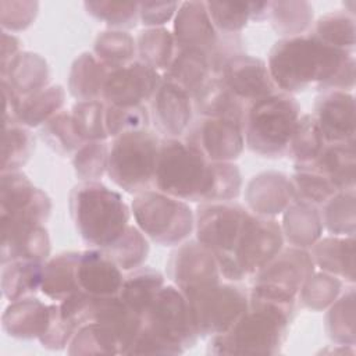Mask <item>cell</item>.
<instances>
[{
  "mask_svg": "<svg viewBox=\"0 0 356 356\" xmlns=\"http://www.w3.org/2000/svg\"><path fill=\"white\" fill-rule=\"evenodd\" d=\"M281 229L289 246L310 249L321 238L324 229L320 210L312 203L295 200L282 213Z\"/></svg>",
  "mask_w": 356,
  "mask_h": 356,
  "instance_id": "f546056e",
  "label": "cell"
},
{
  "mask_svg": "<svg viewBox=\"0 0 356 356\" xmlns=\"http://www.w3.org/2000/svg\"><path fill=\"white\" fill-rule=\"evenodd\" d=\"M295 165L320 172L328 178L339 192L355 189V142L325 143L313 161Z\"/></svg>",
  "mask_w": 356,
  "mask_h": 356,
  "instance_id": "83f0119b",
  "label": "cell"
},
{
  "mask_svg": "<svg viewBox=\"0 0 356 356\" xmlns=\"http://www.w3.org/2000/svg\"><path fill=\"white\" fill-rule=\"evenodd\" d=\"M131 213L146 238L163 246H178L195 229V214L189 204L157 189L135 195Z\"/></svg>",
  "mask_w": 356,
  "mask_h": 356,
  "instance_id": "ba28073f",
  "label": "cell"
},
{
  "mask_svg": "<svg viewBox=\"0 0 356 356\" xmlns=\"http://www.w3.org/2000/svg\"><path fill=\"white\" fill-rule=\"evenodd\" d=\"M92 53L111 71L135 60L136 40L127 31L108 29L96 36Z\"/></svg>",
  "mask_w": 356,
  "mask_h": 356,
  "instance_id": "f35d334b",
  "label": "cell"
},
{
  "mask_svg": "<svg viewBox=\"0 0 356 356\" xmlns=\"http://www.w3.org/2000/svg\"><path fill=\"white\" fill-rule=\"evenodd\" d=\"M64 100V88L61 85H50L36 93L22 97L15 108L11 122L26 128L42 127L46 121L63 110Z\"/></svg>",
  "mask_w": 356,
  "mask_h": 356,
  "instance_id": "d6a6232c",
  "label": "cell"
},
{
  "mask_svg": "<svg viewBox=\"0 0 356 356\" xmlns=\"http://www.w3.org/2000/svg\"><path fill=\"white\" fill-rule=\"evenodd\" d=\"M39 11L38 1H1L0 22L3 31L18 32L32 25Z\"/></svg>",
  "mask_w": 356,
  "mask_h": 356,
  "instance_id": "9f6ffc18",
  "label": "cell"
},
{
  "mask_svg": "<svg viewBox=\"0 0 356 356\" xmlns=\"http://www.w3.org/2000/svg\"><path fill=\"white\" fill-rule=\"evenodd\" d=\"M124 275V271L103 250L89 248L79 252L76 264L79 291L95 298L115 296L121 289Z\"/></svg>",
  "mask_w": 356,
  "mask_h": 356,
  "instance_id": "44dd1931",
  "label": "cell"
},
{
  "mask_svg": "<svg viewBox=\"0 0 356 356\" xmlns=\"http://www.w3.org/2000/svg\"><path fill=\"white\" fill-rule=\"evenodd\" d=\"M125 273L142 267L149 254V242L146 235L129 224L121 238L110 248L103 250Z\"/></svg>",
  "mask_w": 356,
  "mask_h": 356,
  "instance_id": "7dc6e473",
  "label": "cell"
},
{
  "mask_svg": "<svg viewBox=\"0 0 356 356\" xmlns=\"http://www.w3.org/2000/svg\"><path fill=\"white\" fill-rule=\"evenodd\" d=\"M35 150V138L29 128L15 122L4 124L3 149H1V172L19 171Z\"/></svg>",
  "mask_w": 356,
  "mask_h": 356,
  "instance_id": "7bdbcfd3",
  "label": "cell"
},
{
  "mask_svg": "<svg viewBox=\"0 0 356 356\" xmlns=\"http://www.w3.org/2000/svg\"><path fill=\"white\" fill-rule=\"evenodd\" d=\"M325 331L337 345H355V289L349 286L328 307Z\"/></svg>",
  "mask_w": 356,
  "mask_h": 356,
  "instance_id": "b9f144b4",
  "label": "cell"
},
{
  "mask_svg": "<svg viewBox=\"0 0 356 356\" xmlns=\"http://www.w3.org/2000/svg\"><path fill=\"white\" fill-rule=\"evenodd\" d=\"M143 327L159 338L171 352L179 355L197 341L189 303L175 285H164L143 316Z\"/></svg>",
  "mask_w": 356,
  "mask_h": 356,
  "instance_id": "30bf717a",
  "label": "cell"
},
{
  "mask_svg": "<svg viewBox=\"0 0 356 356\" xmlns=\"http://www.w3.org/2000/svg\"><path fill=\"white\" fill-rule=\"evenodd\" d=\"M218 76L225 86L246 106L278 92L267 63L259 57L239 53L221 67Z\"/></svg>",
  "mask_w": 356,
  "mask_h": 356,
  "instance_id": "9a60e30c",
  "label": "cell"
},
{
  "mask_svg": "<svg viewBox=\"0 0 356 356\" xmlns=\"http://www.w3.org/2000/svg\"><path fill=\"white\" fill-rule=\"evenodd\" d=\"M161 138L147 129L113 138L108 149L107 175L122 191L138 195L154 189Z\"/></svg>",
  "mask_w": 356,
  "mask_h": 356,
  "instance_id": "8992f818",
  "label": "cell"
},
{
  "mask_svg": "<svg viewBox=\"0 0 356 356\" xmlns=\"http://www.w3.org/2000/svg\"><path fill=\"white\" fill-rule=\"evenodd\" d=\"M110 70L92 51L79 54L70 70L68 92L76 102L102 100V92Z\"/></svg>",
  "mask_w": 356,
  "mask_h": 356,
  "instance_id": "4dcf8cb0",
  "label": "cell"
},
{
  "mask_svg": "<svg viewBox=\"0 0 356 356\" xmlns=\"http://www.w3.org/2000/svg\"><path fill=\"white\" fill-rule=\"evenodd\" d=\"M193 110L204 118H227L243 125L246 104L218 78H211L192 96Z\"/></svg>",
  "mask_w": 356,
  "mask_h": 356,
  "instance_id": "484cf974",
  "label": "cell"
},
{
  "mask_svg": "<svg viewBox=\"0 0 356 356\" xmlns=\"http://www.w3.org/2000/svg\"><path fill=\"white\" fill-rule=\"evenodd\" d=\"M242 177L234 163L209 161L184 138H163L154 189L184 202H231L241 193Z\"/></svg>",
  "mask_w": 356,
  "mask_h": 356,
  "instance_id": "7a4b0ae2",
  "label": "cell"
},
{
  "mask_svg": "<svg viewBox=\"0 0 356 356\" xmlns=\"http://www.w3.org/2000/svg\"><path fill=\"white\" fill-rule=\"evenodd\" d=\"M136 56L138 60L163 74L172 61L177 43L167 28H146L138 33Z\"/></svg>",
  "mask_w": 356,
  "mask_h": 356,
  "instance_id": "d590c367",
  "label": "cell"
},
{
  "mask_svg": "<svg viewBox=\"0 0 356 356\" xmlns=\"http://www.w3.org/2000/svg\"><path fill=\"white\" fill-rule=\"evenodd\" d=\"M165 285L164 275L147 266L138 267L124 275L120 299L139 316H145L157 292Z\"/></svg>",
  "mask_w": 356,
  "mask_h": 356,
  "instance_id": "1f68e13d",
  "label": "cell"
},
{
  "mask_svg": "<svg viewBox=\"0 0 356 356\" xmlns=\"http://www.w3.org/2000/svg\"><path fill=\"white\" fill-rule=\"evenodd\" d=\"M43 142L61 156L74 154L85 142L78 136L71 111L61 110L40 127Z\"/></svg>",
  "mask_w": 356,
  "mask_h": 356,
  "instance_id": "681fc988",
  "label": "cell"
},
{
  "mask_svg": "<svg viewBox=\"0 0 356 356\" xmlns=\"http://www.w3.org/2000/svg\"><path fill=\"white\" fill-rule=\"evenodd\" d=\"M355 235L320 238L312 248L310 256L316 267L341 278L343 282H355Z\"/></svg>",
  "mask_w": 356,
  "mask_h": 356,
  "instance_id": "4316f807",
  "label": "cell"
},
{
  "mask_svg": "<svg viewBox=\"0 0 356 356\" xmlns=\"http://www.w3.org/2000/svg\"><path fill=\"white\" fill-rule=\"evenodd\" d=\"M150 120L164 138H184L193 122L192 96L179 86L163 81L150 100Z\"/></svg>",
  "mask_w": 356,
  "mask_h": 356,
  "instance_id": "2e32d148",
  "label": "cell"
},
{
  "mask_svg": "<svg viewBox=\"0 0 356 356\" xmlns=\"http://www.w3.org/2000/svg\"><path fill=\"white\" fill-rule=\"evenodd\" d=\"M172 36L177 47H191L204 51L209 58L220 44L221 33L216 29L206 1H184L174 17Z\"/></svg>",
  "mask_w": 356,
  "mask_h": 356,
  "instance_id": "ac0fdd59",
  "label": "cell"
},
{
  "mask_svg": "<svg viewBox=\"0 0 356 356\" xmlns=\"http://www.w3.org/2000/svg\"><path fill=\"white\" fill-rule=\"evenodd\" d=\"M188 299L197 337L222 334L249 306V292L235 284H210L182 291Z\"/></svg>",
  "mask_w": 356,
  "mask_h": 356,
  "instance_id": "9c48e42d",
  "label": "cell"
},
{
  "mask_svg": "<svg viewBox=\"0 0 356 356\" xmlns=\"http://www.w3.org/2000/svg\"><path fill=\"white\" fill-rule=\"evenodd\" d=\"M167 274L181 291L217 284L221 278L214 253L197 239L185 241L171 252Z\"/></svg>",
  "mask_w": 356,
  "mask_h": 356,
  "instance_id": "5bb4252c",
  "label": "cell"
},
{
  "mask_svg": "<svg viewBox=\"0 0 356 356\" xmlns=\"http://www.w3.org/2000/svg\"><path fill=\"white\" fill-rule=\"evenodd\" d=\"M68 206L81 239L95 249L110 248L131 224L132 213L122 196L99 181L75 185Z\"/></svg>",
  "mask_w": 356,
  "mask_h": 356,
  "instance_id": "277c9868",
  "label": "cell"
},
{
  "mask_svg": "<svg viewBox=\"0 0 356 356\" xmlns=\"http://www.w3.org/2000/svg\"><path fill=\"white\" fill-rule=\"evenodd\" d=\"M110 145L106 140L85 142L74 154L72 165L81 182L99 181L107 172Z\"/></svg>",
  "mask_w": 356,
  "mask_h": 356,
  "instance_id": "f5cc1de1",
  "label": "cell"
},
{
  "mask_svg": "<svg viewBox=\"0 0 356 356\" xmlns=\"http://www.w3.org/2000/svg\"><path fill=\"white\" fill-rule=\"evenodd\" d=\"M150 111L147 106L118 107L106 104V131L108 138H115L125 132L147 129Z\"/></svg>",
  "mask_w": 356,
  "mask_h": 356,
  "instance_id": "11a10c76",
  "label": "cell"
},
{
  "mask_svg": "<svg viewBox=\"0 0 356 356\" xmlns=\"http://www.w3.org/2000/svg\"><path fill=\"white\" fill-rule=\"evenodd\" d=\"M51 303L47 305L36 296L22 298L6 307L1 316L3 330L18 339H39L50 323Z\"/></svg>",
  "mask_w": 356,
  "mask_h": 356,
  "instance_id": "cb8c5ba5",
  "label": "cell"
},
{
  "mask_svg": "<svg viewBox=\"0 0 356 356\" xmlns=\"http://www.w3.org/2000/svg\"><path fill=\"white\" fill-rule=\"evenodd\" d=\"M325 143L355 142V97L352 92L325 90L312 113Z\"/></svg>",
  "mask_w": 356,
  "mask_h": 356,
  "instance_id": "e0dca14e",
  "label": "cell"
},
{
  "mask_svg": "<svg viewBox=\"0 0 356 356\" xmlns=\"http://www.w3.org/2000/svg\"><path fill=\"white\" fill-rule=\"evenodd\" d=\"M250 21H264L268 18L270 1H249Z\"/></svg>",
  "mask_w": 356,
  "mask_h": 356,
  "instance_id": "94428289",
  "label": "cell"
},
{
  "mask_svg": "<svg viewBox=\"0 0 356 356\" xmlns=\"http://www.w3.org/2000/svg\"><path fill=\"white\" fill-rule=\"evenodd\" d=\"M314 263L307 249L282 248L254 277L253 282L274 285L298 299L299 289L314 273Z\"/></svg>",
  "mask_w": 356,
  "mask_h": 356,
  "instance_id": "ffe728a7",
  "label": "cell"
},
{
  "mask_svg": "<svg viewBox=\"0 0 356 356\" xmlns=\"http://www.w3.org/2000/svg\"><path fill=\"white\" fill-rule=\"evenodd\" d=\"M324 146L325 140L314 117L312 114H303L299 117L293 129L286 156H289L295 164H307L318 156Z\"/></svg>",
  "mask_w": 356,
  "mask_h": 356,
  "instance_id": "bcb514c9",
  "label": "cell"
},
{
  "mask_svg": "<svg viewBox=\"0 0 356 356\" xmlns=\"http://www.w3.org/2000/svg\"><path fill=\"white\" fill-rule=\"evenodd\" d=\"M291 181L298 200H303L314 206L324 204L328 199L339 192L328 178L317 171L300 165H295Z\"/></svg>",
  "mask_w": 356,
  "mask_h": 356,
  "instance_id": "816d5d0a",
  "label": "cell"
},
{
  "mask_svg": "<svg viewBox=\"0 0 356 356\" xmlns=\"http://www.w3.org/2000/svg\"><path fill=\"white\" fill-rule=\"evenodd\" d=\"M106 325L118 339L121 355H128L131 345L143 325V317L131 310L118 295L93 298L90 323Z\"/></svg>",
  "mask_w": 356,
  "mask_h": 356,
  "instance_id": "603a6c76",
  "label": "cell"
},
{
  "mask_svg": "<svg viewBox=\"0 0 356 356\" xmlns=\"http://www.w3.org/2000/svg\"><path fill=\"white\" fill-rule=\"evenodd\" d=\"M21 50V40L18 36H15L11 32L1 31V64L0 68H3L7 63L11 61Z\"/></svg>",
  "mask_w": 356,
  "mask_h": 356,
  "instance_id": "91938a15",
  "label": "cell"
},
{
  "mask_svg": "<svg viewBox=\"0 0 356 356\" xmlns=\"http://www.w3.org/2000/svg\"><path fill=\"white\" fill-rule=\"evenodd\" d=\"M299 117L300 106L296 99L280 90L248 104L242 125L245 145L263 157L286 156Z\"/></svg>",
  "mask_w": 356,
  "mask_h": 356,
  "instance_id": "5b68a950",
  "label": "cell"
},
{
  "mask_svg": "<svg viewBox=\"0 0 356 356\" xmlns=\"http://www.w3.org/2000/svg\"><path fill=\"white\" fill-rule=\"evenodd\" d=\"M79 328L74 325L71 321L64 318L58 312L57 302L51 303V316L50 323L47 325V330L44 334L39 338V342L42 346L51 349V350H60L70 345L71 339L76 334Z\"/></svg>",
  "mask_w": 356,
  "mask_h": 356,
  "instance_id": "6f0895ef",
  "label": "cell"
},
{
  "mask_svg": "<svg viewBox=\"0 0 356 356\" xmlns=\"http://www.w3.org/2000/svg\"><path fill=\"white\" fill-rule=\"evenodd\" d=\"M343 284L345 282L335 275L324 271H314L299 289L298 300L303 307L309 310H325L342 293Z\"/></svg>",
  "mask_w": 356,
  "mask_h": 356,
  "instance_id": "ee69618b",
  "label": "cell"
},
{
  "mask_svg": "<svg viewBox=\"0 0 356 356\" xmlns=\"http://www.w3.org/2000/svg\"><path fill=\"white\" fill-rule=\"evenodd\" d=\"M178 7L177 1L139 3V21L146 28H161L175 17Z\"/></svg>",
  "mask_w": 356,
  "mask_h": 356,
  "instance_id": "680465c9",
  "label": "cell"
},
{
  "mask_svg": "<svg viewBox=\"0 0 356 356\" xmlns=\"http://www.w3.org/2000/svg\"><path fill=\"white\" fill-rule=\"evenodd\" d=\"M79 252H63L47 259L43 268L40 292L53 302H61L78 292L76 264Z\"/></svg>",
  "mask_w": 356,
  "mask_h": 356,
  "instance_id": "836d02e7",
  "label": "cell"
},
{
  "mask_svg": "<svg viewBox=\"0 0 356 356\" xmlns=\"http://www.w3.org/2000/svg\"><path fill=\"white\" fill-rule=\"evenodd\" d=\"M211 75L210 58L204 51L191 47H177L175 56L168 68L161 74V78L193 96Z\"/></svg>",
  "mask_w": 356,
  "mask_h": 356,
  "instance_id": "f1b7e54d",
  "label": "cell"
},
{
  "mask_svg": "<svg viewBox=\"0 0 356 356\" xmlns=\"http://www.w3.org/2000/svg\"><path fill=\"white\" fill-rule=\"evenodd\" d=\"M83 7L88 14L103 21L111 29H131L135 28L139 21V3L100 0L85 1Z\"/></svg>",
  "mask_w": 356,
  "mask_h": 356,
  "instance_id": "f907efd6",
  "label": "cell"
},
{
  "mask_svg": "<svg viewBox=\"0 0 356 356\" xmlns=\"http://www.w3.org/2000/svg\"><path fill=\"white\" fill-rule=\"evenodd\" d=\"M282 248L281 224L249 211L232 252L217 259L220 274L234 282L253 278Z\"/></svg>",
  "mask_w": 356,
  "mask_h": 356,
  "instance_id": "52a82bcc",
  "label": "cell"
},
{
  "mask_svg": "<svg viewBox=\"0 0 356 356\" xmlns=\"http://www.w3.org/2000/svg\"><path fill=\"white\" fill-rule=\"evenodd\" d=\"M355 189L335 193L324 204H321L320 216L323 227L335 236L355 235L356 204Z\"/></svg>",
  "mask_w": 356,
  "mask_h": 356,
  "instance_id": "60d3db41",
  "label": "cell"
},
{
  "mask_svg": "<svg viewBox=\"0 0 356 356\" xmlns=\"http://www.w3.org/2000/svg\"><path fill=\"white\" fill-rule=\"evenodd\" d=\"M46 261L11 260L1 264V292L10 300L35 296L40 289Z\"/></svg>",
  "mask_w": 356,
  "mask_h": 356,
  "instance_id": "e575fe53",
  "label": "cell"
},
{
  "mask_svg": "<svg viewBox=\"0 0 356 356\" xmlns=\"http://www.w3.org/2000/svg\"><path fill=\"white\" fill-rule=\"evenodd\" d=\"M310 33L328 46L355 53V14L348 10L321 15L313 22Z\"/></svg>",
  "mask_w": 356,
  "mask_h": 356,
  "instance_id": "8d00e7d4",
  "label": "cell"
},
{
  "mask_svg": "<svg viewBox=\"0 0 356 356\" xmlns=\"http://www.w3.org/2000/svg\"><path fill=\"white\" fill-rule=\"evenodd\" d=\"M0 75L1 82L22 99L49 86L50 68L40 54L19 51L0 68Z\"/></svg>",
  "mask_w": 356,
  "mask_h": 356,
  "instance_id": "d4e9b609",
  "label": "cell"
},
{
  "mask_svg": "<svg viewBox=\"0 0 356 356\" xmlns=\"http://www.w3.org/2000/svg\"><path fill=\"white\" fill-rule=\"evenodd\" d=\"M184 139L196 147L209 161L234 163L245 149L242 124L227 118L195 120Z\"/></svg>",
  "mask_w": 356,
  "mask_h": 356,
  "instance_id": "4fadbf2b",
  "label": "cell"
},
{
  "mask_svg": "<svg viewBox=\"0 0 356 356\" xmlns=\"http://www.w3.org/2000/svg\"><path fill=\"white\" fill-rule=\"evenodd\" d=\"M74 128L83 142L107 140L106 103L103 100H81L71 108Z\"/></svg>",
  "mask_w": 356,
  "mask_h": 356,
  "instance_id": "c3c4849f",
  "label": "cell"
},
{
  "mask_svg": "<svg viewBox=\"0 0 356 356\" xmlns=\"http://www.w3.org/2000/svg\"><path fill=\"white\" fill-rule=\"evenodd\" d=\"M161 82L163 78L159 71L139 60H134L108 72L102 100L106 104L118 107L147 106Z\"/></svg>",
  "mask_w": 356,
  "mask_h": 356,
  "instance_id": "7c38bea8",
  "label": "cell"
},
{
  "mask_svg": "<svg viewBox=\"0 0 356 356\" xmlns=\"http://www.w3.org/2000/svg\"><path fill=\"white\" fill-rule=\"evenodd\" d=\"M206 6L216 29L222 35H241L250 21L249 1H206Z\"/></svg>",
  "mask_w": 356,
  "mask_h": 356,
  "instance_id": "db71d44e",
  "label": "cell"
},
{
  "mask_svg": "<svg viewBox=\"0 0 356 356\" xmlns=\"http://www.w3.org/2000/svg\"><path fill=\"white\" fill-rule=\"evenodd\" d=\"M313 6L307 1H270L268 19L284 38L305 35L313 26Z\"/></svg>",
  "mask_w": 356,
  "mask_h": 356,
  "instance_id": "74e56055",
  "label": "cell"
},
{
  "mask_svg": "<svg viewBox=\"0 0 356 356\" xmlns=\"http://www.w3.org/2000/svg\"><path fill=\"white\" fill-rule=\"evenodd\" d=\"M267 67L280 92H350L355 86V53L328 46L312 33L280 39L270 50Z\"/></svg>",
  "mask_w": 356,
  "mask_h": 356,
  "instance_id": "6da1fadb",
  "label": "cell"
},
{
  "mask_svg": "<svg viewBox=\"0 0 356 356\" xmlns=\"http://www.w3.org/2000/svg\"><path fill=\"white\" fill-rule=\"evenodd\" d=\"M245 200L248 210L253 214L274 218L282 214L298 197L288 175L278 171H266L249 181Z\"/></svg>",
  "mask_w": 356,
  "mask_h": 356,
  "instance_id": "d6986e66",
  "label": "cell"
},
{
  "mask_svg": "<svg viewBox=\"0 0 356 356\" xmlns=\"http://www.w3.org/2000/svg\"><path fill=\"white\" fill-rule=\"evenodd\" d=\"M42 189L21 171L1 172L0 182V216L14 214L31 207Z\"/></svg>",
  "mask_w": 356,
  "mask_h": 356,
  "instance_id": "ab89813d",
  "label": "cell"
},
{
  "mask_svg": "<svg viewBox=\"0 0 356 356\" xmlns=\"http://www.w3.org/2000/svg\"><path fill=\"white\" fill-rule=\"evenodd\" d=\"M249 210L235 202L200 203L195 214L196 239L207 246L216 259L228 256L241 234Z\"/></svg>",
  "mask_w": 356,
  "mask_h": 356,
  "instance_id": "8fae6325",
  "label": "cell"
},
{
  "mask_svg": "<svg viewBox=\"0 0 356 356\" xmlns=\"http://www.w3.org/2000/svg\"><path fill=\"white\" fill-rule=\"evenodd\" d=\"M295 306L249 298L248 309L222 334L210 337L213 355H275L281 352Z\"/></svg>",
  "mask_w": 356,
  "mask_h": 356,
  "instance_id": "3957f363",
  "label": "cell"
},
{
  "mask_svg": "<svg viewBox=\"0 0 356 356\" xmlns=\"http://www.w3.org/2000/svg\"><path fill=\"white\" fill-rule=\"evenodd\" d=\"M70 355H121L120 342L103 324L92 321L82 325L68 345Z\"/></svg>",
  "mask_w": 356,
  "mask_h": 356,
  "instance_id": "f6af8a7d",
  "label": "cell"
},
{
  "mask_svg": "<svg viewBox=\"0 0 356 356\" xmlns=\"http://www.w3.org/2000/svg\"><path fill=\"white\" fill-rule=\"evenodd\" d=\"M1 264L11 260L46 261L50 256V236L44 224L0 221Z\"/></svg>",
  "mask_w": 356,
  "mask_h": 356,
  "instance_id": "7402d4cb",
  "label": "cell"
}]
</instances>
